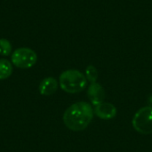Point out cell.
Segmentation results:
<instances>
[{
  "mask_svg": "<svg viewBox=\"0 0 152 152\" xmlns=\"http://www.w3.org/2000/svg\"><path fill=\"white\" fill-rule=\"evenodd\" d=\"M92 105L86 102H78L69 106L63 114V122L71 131L79 132L85 130L94 118Z\"/></svg>",
  "mask_w": 152,
  "mask_h": 152,
  "instance_id": "cell-1",
  "label": "cell"
},
{
  "mask_svg": "<svg viewBox=\"0 0 152 152\" xmlns=\"http://www.w3.org/2000/svg\"><path fill=\"white\" fill-rule=\"evenodd\" d=\"M61 88L69 94H76L83 91L86 85V76L77 69H68L63 71L59 78Z\"/></svg>",
  "mask_w": 152,
  "mask_h": 152,
  "instance_id": "cell-2",
  "label": "cell"
},
{
  "mask_svg": "<svg viewBox=\"0 0 152 152\" xmlns=\"http://www.w3.org/2000/svg\"><path fill=\"white\" fill-rule=\"evenodd\" d=\"M132 125L135 131L142 134H152V107L141 108L134 116Z\"/></svg>",
  "mask_w": 152,
  "mask_h": 152,
  "instance_id": "cell-3",
  "label": "cell"
},
{
  "mask_svg": "<svg viewBox=\"0 0 152 152\" xmlns=\"http://www.w3.org/2000/svg\"><path fill=\"white\" fill-rule=\"evenodd\" d=\"M12 63L20 69H29L32 68L37 61V53L30 48L21 47L13 51L12 54Z\"/></svg>",
  "mask_w": 152,
  "mask_h": 152,
  "instance_id": "cell-4",
  "label": "cell"
},
{
  "mask_svg": "<svg viewBox=\"0 0 152 152\" xmlns=\"http://www.w3.org/2000/svg\"><path fill=\"white\" fill-rule=\"evenodd\" d=\"M94 112L99 118L103 120H110L113 119L117 116L118 110L115 105H113L112 103L103 102L95 106V108L94 109Z\"/></svg>",
  "mask_w": 152,
  "mask_h": 152,
  "instance_id": "cell-5",
  "label": "cell"
},
{
  "mask_svg": "<svg viewBox=\"0 0 152 152\" xmlns=\"http://www.w3.org/2000/svg\"><path fill=\"white\" fill-rule=\"evenodd\" d=\"M87 97L93 105L97 106L98 104L104 102L105 99V90L98 83H91L87 89Z\"/></svg>",
  "mask_w": 152,
  "mask_h": 152,
  "instance_id": "cell-6",
  "label": "cell"
},
{
  "mask_svg": "<svg viewBox=\"0 0 152 152\" xmlns=\"http://www.w3.org/2000/svg\"><path fill=\"white\" fill-rule=\"evenodd\" d=\"M58 89V82L55 78L49 77L43 79L39 84V93L45 96L53 95Z\"/></svg>",
  "mask_w": 152,
  "mask_h": 152,
  "instance_id": "cell-7",
  "label": "cell"
},
{
  "mask_svg": "<svg viewBox=\"0 0 152 152\" xmlns=\"http://www.w3.org/2000/svg\"><path fill=\"white\" fill-rule=\"evenodd\" d=\"M12 73V63L6 59H0V80L8 78Z\"/></svg>",
  "mask_w": 152,
  "mask_h": 152,
  "instance_id": "cell-8",
  "label": "cell"
},
{
  "mask_svg": "<svg viewBox=\"0 0 152 152\" xmlns=\"http://www.w3.org/2000/svg\"><path fill=\"white\" fill-rule=\"evenodd\" d=\"M86 77L91 83H95L98 78V70L94 65H88L86 69Z\"/></svg>",
  "mask_w": 152,
  "mask_h": 152,
  "instance_id": "cell-9",
  "label": "cell"
},
{
  "mask_svg": "<svg viewBox=\"0 0 152 152\" xmlns=\"http://www.w3.org/2000/svg\"><path fill=\"white\" fill-rule=\"evenodd\" d=\"M12 53V44L8 39L0 38V54L8 56Z\"/></svg>",
  "mask_w": 152,
  "mask_h": 152,
  "instance_id": "cell-10",
  "label": "cell"
},
{
  "mask_svg": "<svg viewBox=\"0 0 152 152\" xmlns=\"http://www.w3.org/2000/svg\"><path fill=\"white\" fill-rule=\"evenodd\" d=\"M149 102H150V103L152 105V96H151V97L149 98Z\"/></svg>",
  "mask_w": 152,
  "mask_h": 152,
  "instance_id": "cell-11",
  "label": "cell"
}]
</instances>
